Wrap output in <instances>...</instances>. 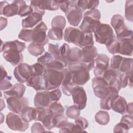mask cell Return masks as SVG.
Wrapping results in <instances>:
<instances>
[{"label":"cell","mask_w":133,"mask_h":133,"mask_svg":"<svg viewBox=\"0 0 133 133\" xmlns=\"http://www.w3.org/2000/svg\"><path fill=\"white\" fill-rule=\"evenodd\" d=\"M51 102L49 91L47 90L37 91L34 98V105L36 108H49Z\"/></svg>","instance_id":"obj_18"},{"label":"cell","mask_w":133,"mask_h":133,"mask_svg":"<svg viewBox=\"0 0 133 133\" xmlns=\"http://www.w3.org/2000/svg\"><path fill=\"white\" fill-rule=\"evenodd\" d=\"M75 124L81 127L84 131L88 126V122L87 120L82 117H78L75 119Z\"/></svg>","instance_id":"obj_54"},{"label":"cell","mask_w":133,"mask_h":133,"mask_svg":"<svg viewBox=\"0 0 133 133\" xmlns=\"http://www.w3.org/2000/svg\"><path fill=\"white\" fill-rule=\"evenodd\" d=\"M126 113H127L128 114L132 115V113H133L132 102H130L128 104H127V109H126Z\"/></svg>","instance_id":"obj_60"},{"label":"cell","mask_w":133,"mask_h":133,"mask_svg":"<svg viewBox=\"0 0 133 133\" xmlns=\"http://www.w3.org/2000/svg\"><path fill=\"white\" fill-rule=\"evenodd\" d=\"M45 11L34 10L32 14L22 20V26L24 29H31L42 21Z\"/></svg>","instance_id":"obj_13"},{"label":"cell","mask_w":133,"mask_h":133,"mask_svg":"<svg viewBox=\"0 0 133 133\" xmlns=\"http://www.w3.org/2000/svg\"><path fill=\"white\" fill-rule=\"evenodd\" d=\"M30 6L33 8V10H57L59 6L56 1H31Z\"/></svg>","instance_id":"obj_16"},{"label":"cell","mask_w":133,"mask_h":133,"mask_svg":"<svg viewBox=\"0 0 133 133\" xmlns=\"http://www.w3.org/2000/svg\"><path fill=\"white\" fill-rule=\"evenodd\" d=\"M73 123L67 122L63 126H62L59 130V132H72V128Z\"/></svg>","instance_id":"obj_58"},{"label":"cell","mask_w":133,"mask_h":133,"mask_svg":"<svg viewBox=\"0 0 133 133\" xmlns=\"http://www.w3.org/2000/svg\"><path fill=\"white\" fill-rule=\"evenodd\" d=\"M96 122L100 125H105L110 121V115L108 112L104 111H98L95 115Z\"/></svg>","instance_id":"obj_34"},{"label":"cell","mask_w":133,"mask_h":133,"mask_svg":"<svg viewBox=\"0 0 133 133\" xmlns=\"http://www.w3.org/2000/svg\"><path fill=\"white\" fill-rule=\"evenodd\" d=\"M11 77L8 76L7 77L1 79V90H6L10 89L13 85L10 82Z\"/></svg>","instance_id":"obj_51"},{"label":"cell","mask_w":133,"mask_h":133,"mask_svg":"<svg viewBox=\"0 0 133 133\" xmlns=\"http://www.w3.org/2000/svg\"><path fill=\"white\" fill-rule=\"evenodd\" d=\"M69 23L74 26H77L82 19L83 11L76 6V4L73 5L65 13Z\"/></svg>","instance_id":"obj_14"},{"label":"cell","mask_w":133,"mask_h":133,"mask_svg":"<svg viewBox=\"0 0 133 133\" xmlns=\"http://www.w3.org/2000/svg\"><path fill=\"white\" fill-rule=\"evenodd\" d=\"M49 109L52 112L54 115L63 114L64 111L63 107L58 101L51 102L49 107Z\"/></svg>","instance_id":"obj_42"},{"label":"cell","mask_w":133,"mask_h":133,"mask_svg":"<svg viewBox=\"0 0 133 133\" xmlns=\"http://www.w3.org/2000/svg\"><path fill=\"white\" fill-rule=\"evenodd\" d=\"M26 87L21 83L15 84L10 89L4 92V96L6 99L12 97H16L18 98L23 97L25 91Z\"/></svg>","instance_id":"obj_21"},{"label":"cell","mask_w":133,"mask_h":133,"mask_svg":"<svg viewBox=\"0 0 133 133\" xmlns=\"http://www.w3.org/2000/svg\"><path fill=\"white\" fill-rule=\"evenodd\" d=\"M14 74L18 82L21 83L26 82L32 76L31 65L21 63L15 68Z\"/></svg>","instance_id":"obj_10"},{"label":"cell","mask_w":133,"mask_h":133,"mask_svg":"<svg viewBox=\"0 0 133 133\" xmlns=\"http://www.w3.org/2000/svg\"><path fill=\"white\" fill-rule=\"evenodd\" d=\"M28 52L32 56L37 57L42 55L45 51L44 46L38 45L35 43H31L27 47Z\"/></svg>","instance_id":"obj_35"},{"label":"cell","mask_w":133,"mask_h":133,"mask_svg":"<svg viewBox=\"0 0 133 133\" xmlns=\"http://www.w3.org/2000/svg\"><path fill=\"white\" fill-rule=\"evenodd\" d=\"M1 79H4L6 77H7L8 76L7 73L6 71V70H5V69L3 67V66H1Z\"/></svg>","instance_id":"obj_61"},{"label":"cell","mask_w":133,"mask_h":133,"mask_svg":"<svg viewBox=\"0 0 133 133\" xmlns=\"http://www.w3.org/2000/svg\"><path fill=\"white\" fill-rule=\"evenodd\" d=\"M109 57L104 54H98L95 59L96 65L94 73L95 76H102L105 71L109 68Z\"/></svg>","instance_id":"obj_15"},{"label":"cell","mask_w":133,"mask_h":133,"mask_svg":"<svg viewBox=\"0 0 133 133\" xmlns=\"http://www.w3.org/2000/svg\"><path fill=\"white\" fill-rule=\"evenodd\" d=\"M19 7L16 1H14L11 4L8 2H1L0 4V14L5 17H10L18 15Z\"/></svg>","instance_id":"obj_17"},{"label":"cell","mask_w":133,"mask_h":133,"mask_svg":"<svg viewBox=\"0 0 133 133\" xmlns=\"http://www.w3.org/2000/svg\"><path fill=\"white\" fill-rule=\"evenodd\" d=\"M111 24L116 34L127 28L124 22V18L122 15L119 14H115L112 16Z\"/></svg>","instance_id":"obj_27"},{"label":"cell","mask_w":133,"mask_h":133,"mask_svg":"<svg viewBox=\"0 0 133 133\" xmlns=\"http://www.w3.org/2000/svg\"><path fill=\"white\" fill-rule=\"evenodd\" d=\"M19 7V10L18 12V15L20 17H25L29 16L33 12V9L30 5H26V3L24 1H16Z\"/></svg>","instance_id":"obj_33"},{"label":"cell","mask_w":133,"mask_h":133,"mask_svg":"<svg viewBox=\"0 0 133 133\" xmlns=\"http://www.w3.org/2000/svg\"><path fill=\"white\" fill-rule=\"evenodd\" d=\"M45 127L40 123L36 122L34 123L31 127V132L33 133H38L46 132Z\"/></svg>","instance_id":"obj_56"},{"label":"cell","mask_w":133,"mask_h":133,"mask_svg":"<svg viewBox=\"0 0 133 133\" xmlns=\"http://www.w3.org/2000/svg\"><path fill=\"white\" fill-rule=\"evenodd\" d=\"M55 59L54 57L49 52H46L44 55L38 57L37 59V62L46 65Z\"/></svg>","instance_id":"obj_45"},{"label":"cell","mask_w":133,"mask_h":133,"mask_svg":"<svg viewBox=\"0 0 133 133\" xmlns=\"http://www.w3.org/2000/svg\"><path fill=\"white\" fill-rule=\"evenodd\" d=\"M108 85L102 76H96L92 79V87L95 95L102 99L108 94Z\"/></svg>","instance_id":"obj_8"},{"label":"cell","mask_w":133,"mask_h":133,"mask_svg":"<svg viewBox=\"0 0 133 133\" xmlns=\"http://www.w3.org/2000/svg\"><path fill=\"white\" fill-rule=\"evenodd\" d=\"M6 123L8 128L13 130L24 131L29 127L28 123L25 122L20 116L14 112L9 113L7 115Z\"/></svg>","instance_id":"obj_7"},{"label":"cell","mask_w":133,"mask_h":133,"mask_svg":"<svg viewBox=\"0 0 133 133\" xmlns=\"http://www.w3.org/2000/svg\"><path fill=\"white\" fill-rule=\"evenodd\" d=\"M82 57V51L78 47H73L71 48L70 52L68 56L69 65L75 64L81 62Z\"/></svg>","instance_id":"obj_31"},{"label":"cell","mask_w":133,"mask_h":133,"mask_svg":"<svg viewBox=\"0 0 133 133\" xmlns=\"http://www.w3.org/2000/svg\"><path fill=\"white\" fill-rule=\"evenodd\" d=\"M129 129L126 124L120 122L114 126L113 131L114 132H127Z\"/></svg>","instance_id":"obj_53"},{"label":"cell","mask_w":133,"mask_h":133,"mask_svg":"<svg viewBox=\"0 0 133 133\" xmlns=\"http://www.w3.org/2000/svg\"><path fill=\"white\" fill-rule=\"evenodd\" d=\"M46 69L54 70L57 71H62L64 69V64L59 60L54 59L52 61L45 65Z\"/></svg>","instance_id":"obj_46"},{"label":"cell","mask_w":133,"mask_h":133,"mask_svg":"<svg viewBox=\"0 0 133 133\" xmlns=\"http://www.w3.org/2000/svg\"><path fill=\"white\" fill-rule=\"evenodd\" d=\"M32 70V76H43L46 70L45 65L37 62L31 65Z\"/></svg>","instance_id":"obj_39"},{"label":"cell","mask_w":133,"mask_h":133,"mask_svg":"<svg viewBox=\"0 0 133 133\" xmlns=\"http://www.w3.org/2000/svg\"><path fill=\"white\" fill-rule=\"evenodd\" d=\"M26 48V45L24 43L19 41L18 40H14L12 41H7L3 43L2 41V45L1 48V52L4 51L14 50L22 52Z\"/></svg>","instance_id":"obj_22"},{"label":"cell","mask_w":133,"mask_h":133,"mask_svg":"<svg viewBox=\"0 0 133 133\" xmlns=\"http://www.w3.org/2000/svg\"><path fill=\"white\" fill-rule=\"evenodd\" d=\"M66 24V20L65 18L61 15L55 16L51 21V28H58L63 30Z\"/></svg>","instance_id":"obj_36"},{"label":"cell","mask_w":133,"mask_h":133,"mask_svg":"<svg viewBox=\"0 0 133 133\" xmlns=\"http://www.w3.org/2000/svg\"><path fill=\"white\" fill-rule=\"evenodd\" d=\"M71 95L74 105H75L80 110H83L87 104V95L86 92L82 86H75L72 91Z\"/></svg>","instance_id":"obj_9"},{"label":"cell","mask_w":133,"mask_h":133,"mask_svg":"<svg viewBox=\"0 0 133 133\" xmlns=\"http://www.w3.org/2000/svg\"><path fill=\"white\" fill-rule=\"evenodd\" d=\"M121 122L126 124L130 129L133 127V117L132 115L126 114L122 116Z\"/></svg>","instance_id":"obj_55"},{"label":"cell","mask_w":133,"mask_h":133,"mask_svg":"<svg viewBox=\"0 0 133 133\" xmlns=\"http://www.w3.org/2000/svg\"><path fill=\"white\" fill-rule=\"evenodd\" d=\"M32 29H22L18 35V38L25 42H32Z\"/></svg>","instance_id":"obj_47"},{"label":"cell","mask_w":133,"mask_h":133,"mask_svg":"<svg viewBox=\"0 0 133 133\" xmlns=\"http://www.w3.org/2000/svg\"><path fill=\"white\" fill-rule=\"evenodd\" d=\"M48 28L43 21L39 22L32 29V42L33 43L41 46H44L49 42V38L46 34Z\"/></svg>","instance_id":"obj_6"},{"label":"cell","mask_w":133,"mask_h":133,"mask_svg":"<svg viewBox=\"0 0 133 133\" xmlns=\"http://www.w3.org/2000/svg\"><path fill=\"white\" fill-rule=\"evenodd\" d=\"M25 83L28 86L32 87L37 91L46 90L45 81L43 76H32Z\"/></svg>","instance_id":"obj_24"},{"label":"cell","mask_w":133,"mask_h":133,"mask_svg":"<svg viewBox=\"0 0 133 133\" xmlns=\"http://www.w3.org/2000/svg\"><path fill=\"white\" fill-rule=\"evenodd\" d=\"M43 76L45 81L46 90L49 91L61 86L63 73L62 71L46 69Z\"/></svg>","instance_id":"obj_5"},{"label":"cell","mask_w":133,"mask_h":133,"mask_svg":"<svg viewBox=\"0 0 133 133\" xmlns=\"http://www.w3.org/2000/svg\"><path fill=\"white\" fill-rule=\"evenodd\" d=\"M81 51V62L85 63H89L95 61V59L98 55L97 48L94 45L84 47L82 48Z\"/></svg>","instance_id":"obj_19"},{"label":"cell","mask_w":133,"mask_h":133,"mask_svg":"<svg viewBox=\"0 0 133 133\" xmlns=\"http://www.w3.org/2000/svg\"><path fill=\"white\" fill-rule=\"evenodd\" d=\"M81 114V110L75 105H71L66 109L65 114L66 116L72 119H76Z\"/></svg>","instance_id":"obj_40"},{"label":"cell","mask_w":133,"mask_h":133,"mask_svg":"<svg viewBox=\"0 0 133 133\" xmlns=\"http://www.w3.org/2000/svg\"><path fill=\"white\" fill-rule=\"evenodd\" d=\"M63 36V30L51 28L48 32L47 36L48 38L52 40L60 41L62 39Z\"/></svg>","instance_id":"obj_37"},{"label":"cell","mask_w":133,"mask_h":133,"mask_svg":"<svg viewBox=\"0 0 133 133\" xmlns=\"http://www.w3.org/2000/svg\"><path fill=\"white\" fill-rule=\"evenodd\" d=\"M118 73V70H114L110 68L105 71L102 77L107 82L108 86H114L117 81Z\"/></svg>","instance_id":"obj_26"},{"label":"cell","mask_w":133,"mask_h":133,"mask_svg":"<svg viewBox=\"0 0 133 133\" xmlns=\"http://www.w3.org/2000/svg\"><path fill=\"white\" fill-rule=\"evenodd\" d=\"M60 46L58 44H49L48 45V51L51 53L54 57L55 59L59 60L60 58V52H59Z\"/></svg>","instance_id":"obj_49"},{"label":"cell","mask_w":133,"mask_h":133,"mask_svg":"<svg viewBox=\"0 0 133 133\" xmlns=\"http://www.w3.org/2000/svg\"><path fill=\"white\" fill-rule=\"evenodd\" d=\"M63 37L66 42L73 43L81 48L93 46L94 44L92 33H85L80 29L74 27L66 28Z\"/></svg>","instance_id":"obj_1"},{"label":"cell","mask_w":133,"mask_h":133,"mask_svg":"<svg viewBox=\"0 0 133 133\" xmlns=\"http://www.w3.org/2000/svg\"><path fill=\"white\" fill-rule=\"evenodd\" d=\"M123 58V57L120 55H114L111 59L110 68L112 69L118 70Z\"/></svg>","instance_id":"obj_48"},{"label":"cell","mask_w":133,"mask_h":133,"mask_svg":"<svg viewBox=\"0 0 133 133\" xmlns=\"http://www.w3.org/2000/svg\"><path fill=\"white\" fill-rule=\"evenodd\" d=\"M111 101L112 99L108 96L101 99L100 102V108L103 110H110L111 109Z\"/></svg>","instance_id":"obj_52"},{"label":"cell","mask_w":133,"mask_h":133,"mask_svg":"<svg viewBox=\"0 0 133 133\" xmlns=\"http://www.w3.org/2000/svg\"><path fill=\"white\" fill-rule=\"evenodd\" d=\"M94 33L96 41L101 44L107 45L115 38L112 28L108 24L100 23Z\"/></svg>","instance_id":"obj_4"},{"label":"cell","mask_w":133,"mask_h":133,"mask_svg":"<svg viewBox=\"0 0 133 133\" xmlns=\"http://www.w3.org/2000/svg\"><path fill=\"white\" fill-rule=\"evenodd\" d=\"M59 8L65 13L67 10L70 8L71 6L73 5L76 4L77 1L74 0H71V1H56Z\"/></svg>","instance_id":"obj_44"},{"label":"cell","mask_w":133,"mask_h":133,"mask_svg":"<svg viewBox=\"0 0 133 133\" xmlns=\"http://www.w3.org/2000/svg\"><path fill=\"white\" fill-rule=\"evenodd\" d=\"M68 69L72 74V82L76 86L85 85L90 79L89 71L79 62L68 65Z\"/></svg>","instance_id":"obj_3"},{"label":"cell","mask_w":133,"mask_h":133,"mask_svg":"<svg viewBox=\"0 0 133 133\" xmlns=\"http://www.w3.org/2000/svg\"><path fill=\"white\" fill-rule=\"evenodd\" d=\"M99 4V1L79 0L77 1L76 6L83 12L87 9H96Z\"/></svg>","instance_id":"obj_29"},{"label":"cell","mask_w":133,"mask_h":133,"mask_svg":"<svg viewBox=\"0 0 133 133\" xmlns=\"http://www.w3.org/2000/svg\"><path fill=\"white\" fill-rule=\"evenodd\" d=\"M100 11L97 9L88 10L84 14V18L79 29L85 33L94 32L97 26L101 23Z\"/></svg>","instance_id":"obj_2"},{"label":"cell","mask_w":133,"mask_h":133,"mask_svg":"<svg viewBox=\"0 0 133 133\" xmlns=\"http://www.w3.org/2000/svg\"><path fill=\"white\" fill-rule=\"evenodd\" d=\"M0 22H1V30H3L7 25V19L4 17H1V20H0Z\"/></svg>","instance_id":"obj_59"},{"label":"cell","mask_w":133,"mask_h":133,"mask_svg":"<svg viewBox=\"0 0 133 133\" xmlns=\"http://www.w3.org/2000/svg\"><path fill=\"white\" fill-rule=\"evenodd\" d=\"M3 56L7 61L11 63L14 66L21 64L23 59L22 52L14 50L3 51Z\"/></svg>","instance_id":"obj_20"},{"label":"cell","mask_w":133,"mask_h":133,"mask_svg":"<svg viewBox=\"0 0 133 133\" xmlns=\"http://www.w3.org/2000/svg\"><path fill=\"white\" fill-rule=\"evenodd\" d=\"M51 102L58 101L61 96V91L59 88L48 91Z\"/></svg>","instance_id":"obj_50"},{"label":"cell","mask_w":133,"mask_h":133,"mask_svg":"<svg viewBox=\"0 0 133 133\" xmlns=\"http://www.w3.org/2000/svg\"><path fill=\"white\" fill-rule=\"evenodd\" d=\"M1 111H2L3 110V109H5V103L4 102V103H3L4 101H3V99H1Z\"/></svg>","instance_id":"obj_62"},{"label":"cell","mask_w":133,"mask_h":133,"mask_svg":"<svg viewBox=\"0 0 133 133\" xmlns=\"http://www.w3.org/2000/svg\"><path fill=\"white\" fill-rule=\"evenodd\" d=\"M38 114V109L30 107H25L20 113V116L26 122L29 123L36 120Z\"/></svg>","instance_id":"obj_25"},{"label":"cell","mask_w":133,"mask_h":133,"mask_svg":"<svg viewBox=\"0 0 133 133\" xmlns=\"http://www.w3.org/2000/svg\"><path fill=\"white\" fill-rule=\"evenodd\" d=\"M118 90L112 86H108V94L107 96L110 97L112 100L118 96Z\"/></svg>","instance_id":"obj_57"},{"label":"cell","mask_w":133,"mask_h":133,"mask_svg":"<svg viewBox=\"0 0 133 133\" xmlns=\"http://www.w3.org/2000/svg\"><path fill=\"white\" fill-rule=\"evenodd\" d=\"M132 58L123 57L118 70L122 73L132 75Z\"/></svg>","instance_id":"obj_30"},{"label":"cell","mask_w":133,"mask_h":133,"mask_svg":"<svg viewBox=\"0 0 133 133\" xmlns=\"http://www.w3.org/2000/svg\"><path fill=\"white\" fill-rule=\"evenodd\" d=\"M68 117L63 114L55 115L53 117V125L54 127L60 128L68 121Z\"/></svg>","instance_id":"obj_38"},{"label":"cell","mask_w":133,"mask_h":133,"mask_svg":"<svg viewBox=\"0 0 133 133\" xmlns=\"http://www.w3.org/2000/svg\"><path fill=\"white\" fill-rule=\"evenodd\" d=\"M6 102L9 110L16 114H20L22 110L29 104L28 98L23 97H10L6 99Z\"/></svg>","instance_id":"obj_12"},{"label":"cell","mask_w":133,"mask_h":133,"mask_svg":"<svg viewBox=\"0 0 133 133\" xmlns=\"http://www.w3.org/2000/svg\"><path fill=\"white\" fill-rule=\"evenodd\" d=\"M109 52L112 54L119 53L120 48V43L117 39H114L111 43L106 45Z\"/></svg>","instance_id":"obj_43"},{"label":"cell","mask_w":133,"mask_h":133,"mask_svg":"<svg viewBox=\"0 0 133 133\" xmlns=\"http://www.w3.org/2000/svg\"><path fill=\"white\" fill-rule=\"evenodd\" d=\"M71 48L69 45L66 43H64L62 46L60 47L59 52L60 58L59 60L64 65V67L68 66V56L70 52Z\"/></svg>","instance_id":"obj_32"},{"label":"cell","mask_w":133,"mask_h":133,"mask_svg":"<svg viewBox=\"0 0 133 133\" xmlns=\"http://www.w3.org/2000/svg\"><path fill=\"white\" fill-rule=\"evenodd\" d=\"M37 108L38 109V114L36 121L41 122L46 129L50 130L54 128L53 125V117L54 115L49 108Z\"/></svg>","instance_id":"obj_11"},{"label":"cell","mask_w":133,"mask_h":133,"mask_svg":"<svg viewBox=\"0 0 133 133\" xmlns=\"http://www.w3.org/2000/svg\"><path fill=\"white\" fill-rule=\"evenodd\" d=\"M125 14L126 19L130 21H133V1L131 0L126 2L125 7Z\"/></svg>","instance_id":"obj_41"},{"label":"cell","mask_w":133,"mask_h":133,"mask_svg":"<svg viewBox=\"0 0 133 133\" xmlns=\"http://www.w3.org/2000/svg\"><path fill=\"white\" fill-rule=\"evenodd\" d=\"M127 105V101L122 96H118L111 101V109L115 112L123 115L126 113Z\"/></svg>","instance_id":"obj_23"},{"label":"cell","mask_w":133,"mask_h":133,"mask_svg":"<svg viewBox=\"0 0 133 133\" xmlns=\"http://www.w3.org/2000/svg\"><path fill=\"white\" fill-rule=\"evenodd\" d=\"M119 42L120 43L119 54L131 56L132 55V39H125Z\"/></svg>","instance_id":"obj_28"}]
</instances>
